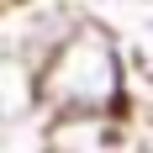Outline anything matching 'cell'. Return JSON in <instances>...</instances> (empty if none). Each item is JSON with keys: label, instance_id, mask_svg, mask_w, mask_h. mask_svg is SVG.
<instances>
[{"label": "cell", "instance_id": "cell-4", "mask_svg": "<svg viewBox=\"0 0 153 153\" xmlns=\"http://www.w3.org/2000/svg\"><path fill=\"white\" fill-rule=\"evenodd\" d=\"M143 37H148V42H153V11L143 16Z\"/></svg>", "mask_w": 153, "mask_h": 153}, {"label": "cell", "instance_id": "cell-2", "mask_svg": "<svg viewBox=\"0 0 153 153\" xmlns=\"http://www.w3.org/2000/svg\"><path fill=\"white\" fill-rule=\"evenodd\" d=\"M85 16L90 11H79L74 0H11L5 5V48H0V58H21L32 69H42L85 27Z\"/></svg>", "mask_w": 153, "mask_h": 153}, {"label": "cell", "instance_id": "cell-3", "mask_svg": "<svg viewBox=\"0 0 153 153\" xmlns=\"http://www.w3.org/2000/svg\"><path fill=\"white\" fill-rule=\"evenodd\" d=\"M85 5H153V0H85Z\"/></svg>", "mask_w": 153, "mask_h": 153}, {"label": "cell", "instance_id": "cell-1", "mask_svg": "<svg viewBox=\"0 0 153 153\" xmlns=\"http://www.w3.org/2000/svg\"><path fill=\"white\" fill-rule=\"evenodd\" d=\"M42 116H132V53L95 11L42 63Z\"/></svg>", "mask_w": 153, "mask_h": 153}]
</instances>
